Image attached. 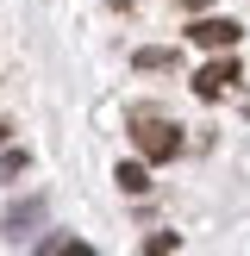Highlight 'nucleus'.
<instances>
[{"mask_svg": "<svg viewBox=\"0 0 250 256\" xmlns=\"http://www.w3.org/2000/svg\"><path fill=\"white\" fill-rule=\"evenodd\" d=\"M132 132H138V156L144 162H169L182 150V132L169 119H156V112H132Z\"/></svg>", "mask_w": 250, "mask_h": 256, "instance_id": "f257e3e1", "label": "nucleus"}, {"mask_svg": "<svg viewBox=\"0 0 250 256\" xmlns=\"http://www.w3.org/2000/svg\"><path fill=\"white\" fill-rule=\"evenodd\" d=\"M238 82H244V69H238L232 50H225V56H212L206 69L194 75V94H200V100H219V94H238Z\"/></svg>", "mask_w": 250, "mask_h": 256, "instance_id": "f03ea898", "label": "nucleus"}, {"mask_svg": "<svg viewBox=\"0 0 250 256\" xmlns=\"http://www.w3.org/2000/svg\"><path fill=\"white\" fill-rule=\"evenodd\" d=\"M38 225H44V200H25V206L6 212V225H0V232H6V244H25Z\"/></svg>", "mask_w": 250, "mask_h": 256, "instance_id": "7ed1b4c3", "label": "nucleus"}, {"mask_svg": "<svg viewBox=\"0 0 250 256\" xmlns=\"http://www.w3.org/2000/svg\"><path fill=\"white\" fill-rule=\"evenodd\" d=\"M194 44H200V50H232V44H238V25H232V19H200V25H194Z\"/></svg>", "mask_w": 250, "mask_h": 256, "instance_id": "20e7f679", "label": "nucleus"}, {"mask_svg": "<svg viewBox=\"0 0 250 256\" xmlns=\"http://www.w3.org/2000/svg\"><path fill=\"white\" fill-rule=\"evenodd\" d=\"M112 182H119L125 194H144V188H150V169H144V156H138V162H119V175H112Z\"/></svg>", "mask_w": 250, "mask_h": 256, "instance_id": "39448f33", "label": "nucleus"}, {"mask_svg": "<svg viewBox=\"0 0 250 256\" xmlns=\"http://www.w3.org/2000/svg\"><path fill=\"white\" fill-rule=\"evenodd\" d=\"M132 69H182V50H138Z\"/></svg>", "mask_w": 250, "mask_h": 256, "instance_id": "423d86ee", "label": "nucleus"}, {"mask_svg": "<svg viewBox=\"0 0 250 256\" xmlns=\"http://www.w3.org/2000/svg\"><path fill=\"white\" fill-rule=\"evenodd\" d=\"M6 175H25V150H6V156H0V182H6Z\"/></svg>", "mask_w": 250, "mask_h": 256, "instance_id": "0eeeda50", "label": "nucleus"}, {"mask_svg": "<svg viewBox=\"0 0 250 256\" xmlns=\"http://www.w3.org/2000/svg\"><path fill=\"white\" fill-rule=\"evenodd\" d=\"M144 250H150V256H162V250H175V232H156V238H144Z\"/></svg>", "mask_w": 250, "mask_h": 256, "instance_id": "6e6552de", "label": "nucleus"}, {"mask_svg": "<svg viewBox=\"0 0 250 256\" xmlns=\"http://www.w3.org/2000/svg\"><path fill=\"white\" fill-rule=\"evenodd\" d=\"M6 132H12V119H0V144H6Z\"/></svg>", "mask_w": 250, "mask_h": 256, "instance_id": "1a4fd4ad", "label": "nucleus"}, {"mask_svg": "<svg viewBox=\"0 0 250 256\" xmlns=\"http://www.w3.org/2000/svg\"><path fill=\"white\" fill-rule=\"evenodd\" d=\"M238 100H244V112H250V88H244V94H238Z\"/></svg>", "mask_w": 250, "mask_h": 256, "instance_id": "9d476101", "label": "nucleus"}]
</instances>
